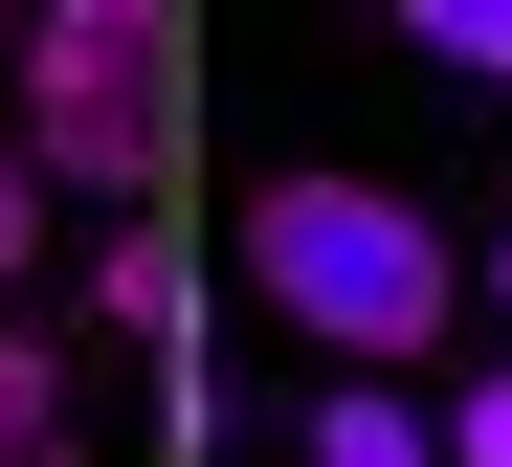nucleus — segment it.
Listing matches in <instances>:
<instances>
[{
	"label": "nucleus",
	"instance_id": "obj_1",
	"mask_svg": "<svg viewBox=\"0 0 512 467\" xmlns=\"http://www.w3.org/2000/svg\"><path fill=\"white\" fill-rule=\"evenodd\" d=\"M179 67H201V23L179 0H45L23 23V156L45 201H156L179 178Z\"/></svg>",
	"mask_w": 512,
	"mask_h": 467
},
{
	"label": "nucleus",
	"instance_id": "obj_2",
	"mask_svg": "<svg viewBox=\"0 0 512 467\" xmlns=\"http://www.w3.org/2000/svg\"><path fill=\"white\" fill-rule=\"evenodd\" d=\"M245 290H268L290 334H334L357 379H401L468 267L423 245V201H379V178H268V201H245Z\"/></svg>",
	"mask_w": 512,
	"mask_h": 467
},
{
	"label": "nucleus",
	"instance_id": "obj_3",
	"mask_svg": "<svg viewBox=\"0 0 512 467\" xmlns=\"http://www.w3.org/2000/svg\"><path fill=\"white\" fill-rule=\"evenodd\" d=\"M90 312H112V334H201V245H179V223H112Z\"/></svg>",
	"mask_w": 512,
	"mask_h": 467
},
{
	"label": "nucleus",
	"instance_id": "obj_4",
	"mask_svg": "<svg viewBox=\"0 0 512 467\" xmlns=\"http://www.w3.org/2000/svg\"><path fill=\"white\" fill-rule=\"evenodd\" d=\"M0 467H67V334L0 312Z\"/></svg>",
	"mask_w": 512,
	"mask_h": 467
},
{
	"label": "nucleus",
	"instance_id": "obj_5",
	"mask_svg": "<svg viewBox=\"0 0 512 467\" xmlns=\"http://www.w3.org/2000/svg\"><path fill=\"white\" fill-rule=\"evenodd\" d=\"M312 467H446V401H379V379L312 401Z\"/></svg>",
	"mask_w": 512,
	"mask_h": 467
},
{
	"label": "nucleus",
	"instance_id": "obj_6",
	"mask_svg": "<svg viewBox=\"0 0 512 467\" xmlns=\"http://www.w3.org/2000/svg\"><path fill=\"white\" fill-rule=\"evenodd\" d=\"M401 45H446L468 89H512V0H423V23H401Z\"/></svg>",
	"mask_w": 512,
	"mask_h": 467
},
{
	"label": "nucleus",
	"instance_id": "obj_7",
	"mask_svg": "<svg viewBox=\"0 0 512 467\" xmlns=\"http://www.w3.org/2000/svg\"><path fill=\"white\" fill-rule=\"evenodd\" d=\"M23 267H45V178L0 156V312H23Z\"/></svg>",
	"mask_w": 512,
	"mask_h": 467
},
{
	"label": "nucleus",
	"instance_id": "obj_8",
	"mask_svg": "<svg viewBox=\"0 0 512 467\" xmlns=\"http://www.w3.org/2000/svg\"><path fill=\"white\" fill-rule=\"evenodd\" d=\"M446 467H512V379H468V401H446Z\"/></svg>",
	"mask_w": 512,
	"mask_h": 467
},
{
	"label": "nucleus",
	"instance_id": "obj_9",
	"mask_svg": "<svg viewBox=\"0 0 512 467\" xmlns=\"http://www.w3.org/2000/svg\"><path fill=\"white\" fill-rule=\"evenodd\" d=\"M0 67H23V23H0Z\"/></svg>",
	"mask_w": 512,
	"mask_h": 467
},
{
	"label": "nucleus",
	"instance_id": "obj_10",
	"mask_svg": "<svg viewBox=\"0 0 512 467\" xmlns=\"http://www.w3.org/2000/svg\"><path fill=\"white\" fill-rule=\"evenodd\" d=\"M490 290H512V245H490Z\"/></svg>",
	"mask_w": 512,
	"mask_h": 467
}]
</instances>
